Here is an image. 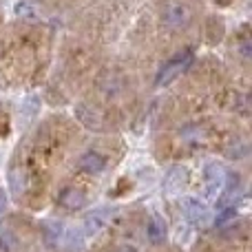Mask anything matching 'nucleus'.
<instances>
[{"label":"nucleus","mask_w":252,"mask_h":252,"mask_svg":"<svg viewBox=\"0 0 252 252\" xmlns=\"http://www.w3.org/2000/svg\"><path fill=\"white\" fill-rule=\"evenodd\" d=\"M192 20V11L186 2H179V0H170L164 4L161 9V22H164L168 29H184L188 27Z\"/></svg>","instance_id":"f257e3e1"},{"label":"nucleus","mask_w":252,"mask_h":252,"mask_svg":"<svg viewBox=\"0 0 252 252\" xmlns=\"http://www.w3.org/2000/svg\"><path fill=\"white\" fill-rule=\"evenodd\" d=\"M104 226H106L104 210H95V213L87 215V219H84V230H87V235H97Z\"/></svg>","instance_id":"9d476101"},{"label":"nucleus","mask_w":252,"mask_h":252,"mask_svg":"<svg viewBox=\"0 0 252 252\" xmlns=\"http://www.w3.org/2000/svg\"><path fill=\"white\" fill-rule=\"evenodd\" d=\"M18 248V239L9 230L0 232V252H13Z\"/></svg>","instance_id":"9b49d317"},{"label":"nucleus","mask_w":252,"mask_h":252,"mask_svg":"<svg viewBox=\"0 0 252 252\" xmlns=\"http://www.w3.org/2000/svg\"><path fill=\"white\" fill-rule=\"evenodd\" d=\"M58 204L66 210H80L87 204V192L80 190V188L66 186V188H62L60 195H58Z\"/></svg>","instance_id":"20e7f679"},{"label":"nucleus","mask_w":252,"mask_h":252,"mask_svg":"<svg viewBox=\"0 0 252 252\" xmlns=\"http://www.w3.org/2000/svg\"><path fill=\"white\" fill-rule=\"evenodd\" d=\"M73 113H75V118H78V122H82L87 128H91V130H100L102 128V115L97 113L93 106L75 104L73 106Z\"/></svg>","instance_id":"0eeeda50"},{"label":"nucleus","mask_w":252,"mask_h":252,"mask_svg":"<svg viewBox=\"0 0 252 252\" xmlns=\"http://www.w3.org/2000/svg\"><path fill=\"white\" fill-rule=\"evenodd\" d=\"M115 252H137V248H133V246H120Z\"/></svg>","instance_id":"f8f14e48"},{"label":"nucleus","mask_w":252,"mask_h":252,"mask_svg":"<svg viewBox=\"0 0 252 252\" xmlns=\"http://www.w3.org/2000/svg\"><path fill=\"white\" fill-rule=\"evenodd\" d=\"M182 208H184V213H186V217L190 219V221L201 223V226L210 221V210L206 208L199 199H195V197H186L184 204H182Z\"/></svg>","instance_id":"39448f33"},{"label":"nucleus","mask_w":252,"mask_h":252,"mask_svg":"<svg viewBox=\"0 0 252 252\" xmlns=\"http://www.w3.org/2000/svg\"><path fill=\"white\" fill-rule=\"evenodd\" d=\"M166 221L159 217V215H153L151 221L146 223V239L151 241L153 246H159L166 241Z\"/></svg>","instance_id":"6e6552de"},{"label":"nucleus","mask_w":252,"mask_h":252,"mask_svg":"<svg viewBox=\"0 0 252 252\" xmlns=\"http://www.w3.org/2000/svg\"><path fill=\"white\" fill-rule=\"evenodd\" d=\"M206 186H208V197H217V192L223 188V179H226V170L217 161H208L204 168Z\"/></svg>","instance_id":"7ed1b4c3"},{"label":"nucleus","mask_w":252,"mask_h":252,"mask_svg":"<svg viewBox=\"0 0 252 252\" xmlns=\"http://www.w3.org/2000/svg\"><path fill=\"white\" fill-rule=\"evenodd\" d=\"M186 177H188V170L184 168V166H175V168L168 173V177H166V186H164L166 192H170V195L177 192L179 188L186 184Z\"/></svg>","instance_id":"1a4fd4ad"},{"label":"nucleus","mask_w":252,"mask_h":252,"mask_svg":"<svg viewBox=\"0 0 252 252\" xmlns=\"http://www.w3.org/2000/svg\"><path fill=\"white\" fill-rule=\"evenodd\" d=\"M190 62H192V51H184V53H179V56H175L173 60H168L161 66L159 73H157V87H166V84H170L175 78H179V75L190 66Z\"/></svg>","instance_id":"f03ea898"},{"label":"nucleus","mask_w":252,"mask_h":252,"mask_svg":"<svg viewBox=\"0 0 252 252\" xmlns=\"http://www.w3.org/2000/svg\"><path fill=\"white\" fill-rule=\"evenodd\" d=\"M78 168L84 170V173L100 175V173H104V168H106V157L97 151H87L78 159Z\"/></svg>","instance_id":"423d86ee"}]
</instances>
